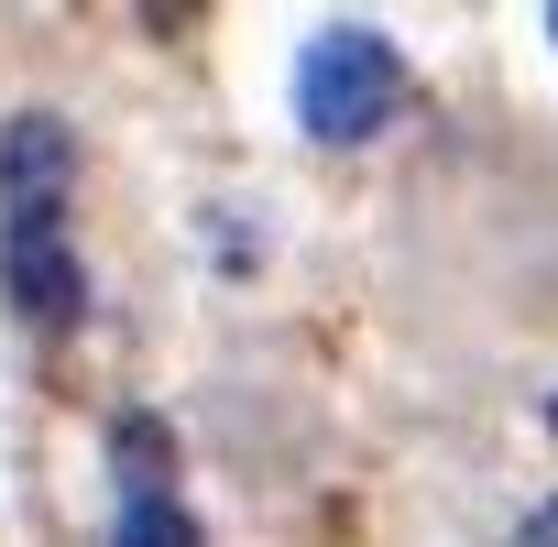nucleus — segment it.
Returning <instances> with one entry per match:
<instances>
[{
  "mask_svg": "<svg viewBox=\"0 0 558 547\" xmlns=\"http://www.w3.org/2000/svg\"><path fill=\"white\" fill-rule=\"evenodd\" d=\"M395 110H405V56L373 23H318L296 56V121L318 143H373Z\"/></svg>",
  "mask_w": 558,
  "mask_h": 547,
  "instance_id": "nucleus-1",
  "label": "nucleus"
},
{
  "mask_svg": "<svg viewBox=\"0 0 558 547\" xmlns=\"http://www.w3.org/2000/svg\"><path fill=\"white\" fill-rule=\"evenodd\" d=\"M66 186H77V143L56 110H12V132H0V230H56L66 219Z\"/></svg>",
  "mask_w": 558,
  "mask_h": 547,
  "instance_id": "nucleus-2",
  "label": "nucleus"
},
{
  "mask_svg": "<svg viewBox=\"0 0 558 547\" xmlns=\"http://www.w3.org/2000/svg\"><path fill=\"white\" fill-rule=\"evenodd\" d=\"M0 274H12V296H23V318H77V252L56 241V230H0Z\"/></svg>",
  "mask_w": 558,
  "mask_h": 547,
  "instance_id": "nucleus-3",
  "label": "nucleus"
},
{
  "mask_svg": "<svg viewBox=\"0 0 558 547\" xmlns=\"http://www.w3.org/2000/svg\"><path fill=\"white\" fill-rule=\"evenodd\" d=\"M110 460H121V493H132V503H154V493H165V471H175V438H165L154 416H121Z\"/></svg>",
  "mask_w": 558,
  "mask_h": 547,
  "instance_id": "nucleus-4",
  "label": "nucleus"
},
{
  "mask_svg": "<svg viewBox=\"0 0 558 547\" xmlns=\"http://www.w3.org/2000/svg\"><path fill=\"white\" fill-rule=\"evenodd\" d=\"M110 547H197V525H186L175 493H154V503H121V536Z\"/></svg>",
  "mask_w": 558,
  "mask_h": 547,
  "instance_id": "nucleus-5",
  "label": "nucleus"
},
{
  "mask_svg": "<svg viewBox=\"0 0 558 547\" xmlns=\"http://www.w3.org/2000/svg\"><path fill=\"white\" fill-rule=\"evenodd\" d=\"M514 547H558V503H536V514L514 525Z\"/></svg>",
  "mask_w": 558,
  "mask_h": 547,
  "instance_id": "nucleus-6",
  "label": "nucleus"
},
{
  "mask_svg": "<svg viewBox=\"0 0 558 547\" xmlns=\"http://www.w3.org/2000/svg\"><path fill=\"white\" fill-rule=\"evenodd\" d=\"M547 427H558V394H547Z\"/></svg>",
  "mask_w": 558,
  "mask_h": 547,
  "instance_id": "nucleus-7",
  "label": "nucleus"
},
{
  "mask_svg": "<svg viewBox=\"0 0 558 547\" xmlns=\"http://www.w3.org/2000/svg\"><path fill=\"white\" fill-rule=\"evenodd\" d=\"M547 34H558V12H547Z\"/></svg>",
  "mask_w": 558,
  "mask_h": 547,
  "instance_id": "nucleus-8",
  "label": "nucleus"
}]
</instances>
